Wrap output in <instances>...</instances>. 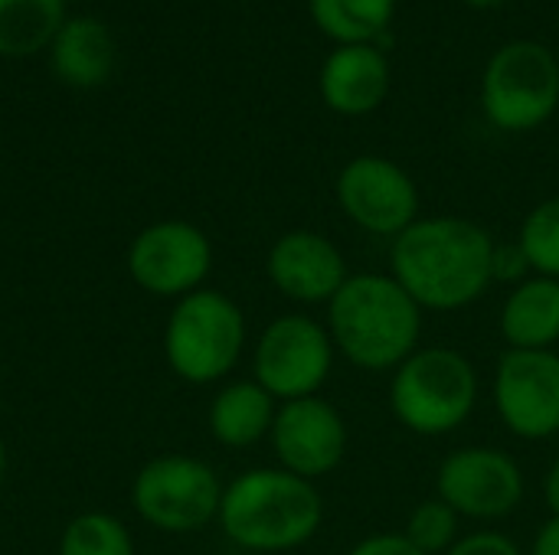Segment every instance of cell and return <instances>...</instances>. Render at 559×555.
<instances>
[{
  "label": "cell",
  "instance_id": "cell-11",
  "mask_svg": "<svg viewBox=\"0 0 559 555\" xmlns=\"http://www.w3.org/2000/svg\"><path fill=\"white\" fill-rule=\"evenodd\" d=\"M491 402L501 425L521 442L559 435L557 350H504L495 366Z\"/></svg>",
  "mask_w": 559,
  "mask_h": 555
},
{
  "label": "cell",
  "instance_id": "cell-14",
  "mask_svg": "<svg viewBox=\"0 0 559 555\" xmlns=\"http://www.w3.org/2000/svg\"><path fill=\"white\" fill-rule=\"evenodd\" d=\"M265 275L282 298L305 307H328L350 278V268L344 252L324 232L292 229L272 242L265 255Z\"/></svg>",
  "mask_w": 559,
  "mask_h": 555
},
{
  "label": "cell",
  "instance_id": "cell-21",
  "mask_svg": "<svg viewBox=\"0 0 559 555\" xmlns=\"http://www.w3.org/2000/svg\"><path fill=\"white\" fill-rule=\"evenodd\" d=\"M59 555H134V540L115 514L88 510L62 527Z\"/></svg>",
  "mask_w": 559,
  "mask_h": 555
},
{
  "label": "cell",
  "instance_id": "cell-1",
  "mask_svg": "<svg viewBox=\"0 0 559 555\" xmlns=\"http://www.w3.org/2000/svg\"><path fill=\"white\" fill-rule=\"evenodd\" d=\"M495 236L465 216H419L390 245V275L423 311H465L488 294Z\"/></svg>",
  "mask_w": 559,
  "mask_h": 555
},
{
  "label": "cell",
  "instance_id": "cell-6",
  "mask_svg": "<svg viewBox=\"0 0 559 555\" xmlns=\"http://www.w3.org/2000/svg\"><path fill=\"white\" fill-rule=\"evenodd\" d=\"M223 481L203 458L157 455L138 468L131 481L134 514L157 533L190 536L216 523Z\"/></svg>",
  "mask_w": 559,
  "mask_h": 555
},
{
  "label": "cell",
  "instance_id": "cell-9",
  "mask_svg": "<svg viewBox=\"0 0 559 555\" xmlns=\"http://www.w3.org/2000/svg\"><path fill=\"white\" fill-rule=\"evenodd\" d=\"M124 265L144 294L180 301L206 288L213 272V242L187 219H160L131 239Z\"/></svg>",
  "mask_w": 559,
  "mask_h": 555
},
{
  "label": "cell",
  "instance_id": "cell-20",
  "mask_svg": "<svg viewBox=\"0 0 559 555\" xmlns=\"http://www.w3.org/2000/svg\"><path fill=\"white\" fill-rule=\"evenodd\" d=\"M311 20L341 46L373 43L386 33L396 0H308Z\"/></svg>",
  "mask_w": 559,
  "mask_h": 555
},
{
  "label": "cell",
  "instance_id": "cell-27",
  "mask_svg": "<svg viewBox=\"0 0 559 555\" xmlns=\"http://www.w3.org/2000/svg\"><path fill=\"white\" fill-rule=\"evenodd\" d=\"M531 555H559V517H550L537 536H534V546H531Z\"/></svg>",
  "mask_w": 559,
  "mask_h": 555
},
{
  "label": "cell",
  "instance_id": "cell-7",
  "mask_svg": "<svg viewBox=\"0 0 559 555\" xmlns=\"http://www.w3.org/2000/svg\"><path fill=\"white\" fill-rule=\"evenodd\" d=\"M481 108L501 131L524 134L554 118L559 108V59L534 39L504 43L485 69Z\"/></svg>",
  "mask_w": 559,
  "mask_h": 555
},
{
  "label": "cell",
  "instance_id": "cell-10",
  "mask_svg": "<svg viewBox=\"0 0 559 555\" xmlns=\"http://www.w3.org/2000/svg\"><path fill=\"white\" fill-rule=\"evenodd\" d=\"M524 494L527 481L518 458L491 445L455 448L436 471V497H442L462 520H504L524 504Z\"/></svg>",
  "mask_w": 559,
  "mask_h": 555
},
{
  "label": "cell",
  "instance_id": "cell-15",
  "mask_svg": "<svg viewBox=\"0 0 559 555\" xmlns=\"http://www.w3.org/2000/svg\"><path fill=\"white\" fill-rule=\"evenodd\" d=\"M390 92V62L370 43L337 46L321 65V98L331 111L360 118L383 105Z\"/></svg>",
  "mask_w": 559,
  "mask_h": 555
},
{
  "label": "cell",
  "instance_id": "cell-29",
  "mask_svg": "<svg viewBox=\"0 0 559 555\" xmlns=\"http://www.w3.org/2000/svg\"><path fill=\"white\" fill-rule=\"evenodd\" d=\"M465 3H472V7H478V10H495V7H501V3H508V0H465Z\"/></svg>",
  "mask_w": 559,
  "mask_h": 555
},
{
  "label": "cell",
  "instance_id": "cell-17",
  "mask_svg": "<svg viewBox=\"0 0 559 555\" xmlns=\"http://www.w3.org/2000/svg\"><path fill=\"white\" fill-rule=\"evenodd\" d=\"M508 350H557L559 343V281L531 275L514 285L498 317Z\"/></svg>",
  "mask_w": 559,
  "mask_h": 555
},
{
  "label": "cell",
  "instance_id": "cell-24",
  "mask_svg": "<svg viewBox=\"0 0 559 555\" xmlns=\"http://www.w3.org/2000/svg\"><path fill=\"white\" fill-rule=\"evenodd\" d=\"M534 272H531V262H527V255H524V249L518 245V239L514 242H495V255H491V278L495 281H504V285H521V281H527Z\"/></svg>",
  "mask_w": 559,
  "mask_h": 555
},
{
  "label": "cell",
  "instance_id": "cell-3",
  "mask_svg": "<svg viewBox=\"0 0 559 555\" xmlns=\"http://www.w3.org/2000/svg\"><path fill=\"white\" fill-rule=\"evenodd\" d=\"M216 523L246 553H292L324 527V497L285 468H252L223 487Z\"/></svg>",
  "mask_w": 559,
  "mask_h": 555
},
{
  "label": "cell",
  "instance_id": "cell-22",
  "mask_svg": "<svg viewBox=\"0 0 559 555\" xmlns=\"http://www.w3.org/2000/svg\"><path fill=\"white\" fill-rule=\"evenodd\" d=\"M518 245L524 249L531 272L559 281V196L537 203L518 232Z\"/></svg>",
  "mask_w": 559,
  "mask_h": 555
},
{
  "label": "cell",
  "instance_id": "cell-4",
  "mask_svg": "<svg viewBox=\"0 0 559 555\" xmlns=\"http://www.w3.org/2000/svg\"><path fill=\"white\" fill-rule=\"evenodd\" d=\"M481 379L475 363L452 347H419L390 373V412L419 438L459 432L478 406Z\"/></svg>",
  "mask_w": 559,
  "mask_h": 555
},
{
  "label": "cell",
  "instance_id": "cell-13",
  "mask_svg": "<svg viewBox=\"0 0 559 555\" xmlns=\"http://www.w3.org/2000/svg\"><path fill=\"white\" fill-rule=\"evenodd\" d=\"M269 442L278 468L318 484L344 464L350 432L334 402H328L324 396H308L295 402H278Z\"/></svg>",
  "mask_w": 559,
  "mask_h": 555
},
{
  "label": "cell",
  "instance_id": "cell-30",
  "mask_svg": "<svg viewBox=\"0 0 559 555\" xmlns=\"http://www.w3.org/2000/svg\"><path fill=\"white\" fill-rule=\"evenodd\" d=\"M3 478H7V445L0 438V487H3Z\"/></svg>",
  "mask_w": 559,
  "mask_h": 555
},
{
  "label": "cell",
  "instance_id": "cell-23",
  "mask_svg": "<svg viewBox=\"0 0 559 555\" xmlns=\"http://www.w3.org/2000/svg\"><path fill=\"white\" fill-rule=\"evenodd\" d=\"M403 536L423 555H445L462 540V517L442 497H426L413 507Z\"/></svg>",
  "mask_w": 559,
  "mask_h": 555
},
{
  "label": "cell",
  "instance_id": "cell-12",
  "mask_svg": "<svg viewBox=\"0 0 559 555\" xmlns=\"http://www.w3.org/2000/svg\"><path fill=\"white\" fill-rule=\"evenodd\" d=\"M337 206L357 229L396 239L419 219V186L396 160L360 154L337 173Z\"/></svg>",
  "mask_w": 559,
  "mask_h": 555
},
{
  "label": "cell",
  "instance_id": "cell-5",
  "mask_svg": "<svg viewBox=\"0 0 559 555\" xmlns=\"http://www.w3.org/2000/svg\"><path fill=\"white\" fill-rule=\"evenodd\" d=\"M246 343L249 324L242 307L216 288L174 301L164 324V360L190 386L223 383L239 366Z\"/></svg>",
  "mask_w": 559,
  "mask_h": 555
},
{
  "label": "cell",
  "instance_id": "cell-8",
  "mask_svg": "<svg viewBox=\"0 0 559 555\" xmlns=\"http://www.w3.org/2000/svg\"><path fill=\"white\" fill-rule=\"evenodd\" d=\"M334 340L324 321L308 314H282L255 340L252 350V379L275 399L295 402L321 396L334 373Z\"/></svg>",
  "mask_w": 559,
  "mask_h": 555
},
{
  "label": "cell",
  "instance_id": "cell-26",
  "mask_svg": "<svg viewBox=\"0 0 559 555\" xmlns=\"http://www.w3.org/2000/svg\"><path fill=\"white\" fill-rule=\"evenodd\" d=\"M347 555H423L403 533H373L360 540Z\"/></svg>",
  "mask_w": 559,
  "mask_h": 555
},
{
  "label": "cell",
  "instance_id": "cell-16",
  "mask_svg": "<svg viewBox=\"0 0 559 555\" xmlns=\"http://www.w3.org/2000/svg\"><path fill=\"white\" fill-rule=\"evenodd\" d=\"M278 402L255 379H233L216 389L206 409V429L216 445L246 451L272 435Z\"/></svg>",
  "mask_w": 559,
  "mask_h": 555
},
{
  "label": "cell",
  "instance_id": "cell-28",
  "mask_svg": "<svg viewBox=\"0 0 559 555\" xmlns=\"http://www.w3.org/2000/svg\"><path fill=\"white\" fill-rule=\"evenodd\" d=\"M544 504H547L550 517H559V458L550 464V471L544 478Z\"/></svg>",
  "mask_w": 559,
  "mask_h": 555
},
{
  "label": "cell",
  "instance_id": "cell-25",
  "mask_svg": "<svg viewBox=\"0 0 559 555\" xmlns=\"http://www.w3.org/2000/svg\"><path fill=\"white\" fill-rule=\"evenodd\" d=\"M445 555H524V550L508 536V533H498V530H478V533H468L462 536L452 550Z\"/></svg>",
  "mask_w": 559,
  "mask_h": 555
},
{
  "label": "cell",
  "instance_id": "cell-2",
  "mask_svg": "<svg viewBox=\"0 0 559 555\" xmlns=\"http://www.w3.org/2000/svg\"><path fill=\"white\" fill-rule=\"evenodd\" d=\"M423 314L390 272H357L331 298L324 327L350 366L393 373L423 347Z\"/></svg>",
  "mask_w": 559,
  "mask_h": 555
},
{
  "label": "cell",
  "instance_id": "cell-19",
  "mask_svg": "<svg viewBox=\"0 0 559 555\" xmlns=\"http://www.w3.org/2000/svg\"><path fill=\"white\" fill-rule=\"evenodd\" d=\"M66 0H0V56H33L52 46Z\"/></svg>",
  "mask_w": 559,
  "mask_h": 555
},
{
  "label": "cell",
  "instance_id": "cell-18",
  "mask_svg": "<svg viewBox=\"0 0 559 555\" xmlns=\"http://www.w3.org/2000/svg\"><path fill=\"white\" fill-rule=\"evenodd\" d=\"M115 65L111 33L92 16H72L52 39V69L75 88H92L108 79Z\"/></svg>",
  "mask_w": 559,
  "mask_h": 555
}]
</instances>
